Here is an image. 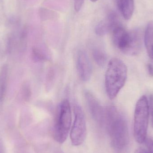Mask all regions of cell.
<instances>
[{
    "label": "cell",
    "mask_w": 153,
    "mask_h": 153,
    "mask_svg": "<svg viewBox=\"0 0 153 153\" xmlns=\"http://www.w3.org/2000/svg\"><path fill=\"white\" fill-rule=\"evenodd\" d=\"M105 109V120L111 145L117 153L123 152L129 141L128 126L126 118L114 106H108Z\"/></svg>",
    "instance_id": "obj_1"
},
{
    "label": "cell",
    "mask_w": 153,
    "mask_h": 153,
    "mask_svg": "<svg viewBox=\"0 0 153 153\" xmlns=\"http://www.w3.org/2000/svg\"><path fill=\"white\" fill-rule=\"evenodd\" d=\"M127 75V67L123 61L117 58L110 61L105 74V85L107 95L111 100L117 97L126 83Z\"/></svg>",
    "instance_id": "obj_2"
},
{
    "label": "cell",
    "mask_w": 153,
    "mask_h": 153,
    "mask_svg": "<svg viewBox=\"0 0 153 153\" xmlns=\"http://www.w3.org/2000/svg\"><path fill=\"white\" fill-rule=\"evenodd\" d=\"M112 41L117 48L128 55L138 54L142 49L143 40L141 31L134 30L128 32L121 26L112 30Z\"/></svg>",
    "instance_id": "obj_3"
},
{
    "label": "cell",
    "mask_w": 153,
    "mask_h": 153,
    "mask_svg": "<svg viewBox=\"0 0 153 153\" xmlns=\"http://www.w3.org/2000/svg\"><path fill=\"white\" fill-rule=\"evenodd\" d=\"M149 116V101L143 95L137 102L134 114V137L138 143H143L146 140Z\"/></svg>",
    "instance_id": "obj_4"
},
{
    "label": "cell",
    "mask_w": 153,
    "mask_h": 153,
    "mask_svg": "<svg viewBox=\"0 0 153 153\" xmlns=\"http://www.w3.org/2000/svg\"><path fill=\"white\" fill-rule=\"evenodd\" d=\"M72 110L70 102L65 100L61 102L57 111L54 137L59 143L65 142L71 126Z\"/></svg>",
    "instance_id": "obj_5"
},
{
    "label": "cell",
    "mask_w": 153,
    "mask_h": 153,
    "mask_svg": "<svg viewBox=\"0 0 153 153\" xmlns=\"http://www.w3.org/2000/svg\"><path fill=\"white\" fill-rule=\"evenodd\" d=\"M74 119L71 129L72 143L74 146L81 145L85 140L87 134L86 121L82 109L78 104L74 106Z\"/></svg>",
    "instance_id": "obj_6"
},
{
    "label": "cell",
    "mask_w": 153,
    "mask_h": 153,
    "mask_svg": "<svg viewBox=\"0 0 153 153\" xmlns=\"http://www.w3.org/2000/svg\"><path fill=\"white\" fill-rule=\"evenodd\" d=\"M85 98L89 112L94 120L99 124L104 123L105 109L95 96L89 91H85Z\"/></svg>",
    "instance_id": "obj_7"
},
{
    "label": "cell",
    "mask_w": 153,
    "mask_h": 153,
    "mask_svg": "<svg viewBox=\"0 0 153 153\" xmlns=\"http://www.w3.org/2000/svg\"><path fill=\"white\" fill-rule=\"evenodd\" d=\"M76 68L78 76L82 81L86 82L90 79L92 68L90 59L84 50H80L77 52Z\"/></svg>",
    "instance_id": "obj_8"
},
{
    "label": "cell",
    "mask_w": 153,
    "mask_h": 153,
    "mask_svg": "<svg viewBox=\"0 0 153 153\" xmlns=\"http://www.w3.org/2000/svg\"><path fill=\"white\" fill-rule=\"evenodd\" d=\"M9 68L4 64L0 69V102L4 100L7 90Z\"/></svg>",
    "instance_id": "obj_9"
},
{
    "label": "cell",
    "mask_w": 153,
    "mask_h": 153,
    "mask_svg": "<svg viewBox=\"0 0 153 153\" xmlns=\"http://www.w3.org/2000/svg\"><path fill=\"white\" fill-rule=\"evenodd\" d=\"M118 4L124 19L129 20L134 13V0H118Z\"/></svg>",
    "instance_id": "obj_10"
},
{
    "label": "cell",
    "mask_w": 153,
    "mask_h": 153,
    "mask_svg": "<svg viewBox=\"0 0 153 153\" xmlns=\"http://www.w3.org/2000/svg\"><path fill=\"white\" fill-rule=\"evenodd\" d=\"M144 42L148 55L153 59V22H149L146 27Z\"/></svg>",
    "instance_id": "obj_11"
},
{
    "label": "cell",
    "mask_w": 153,
    "mask_h": 153,
    "mask_svg": "<svg viewBox=\"0 0 153 153\" xmlns=\"http://www.w3.org/2000/svg\"><path fill=\"white\" fill-rule=\"evenodd\" d=\"M92 53L97 65L101 67L104 66L107 61V54L105 51L99 47H94L93 48Z\"/></svg>",
    "instance_id": "obj_12"
},
{
    "label": "cell",
    "mask_w": 153,
    "mask_h": 153,
    "mask_svg": "<svg viewBox=\"0 0 153 153\" xmlns=\"http://www.w3.org/2000/svg\"><path fill=\"white\" fill-rule=\"evenodd\" d=\"M31 56L33 60L36 62H42L47 59L46 56L38 48H34L32 49Z\"/></svg>",
    "instance_id": "obj_13"
},
{
    "label": "cell",
    "mask_w": 153,
    "mask_h": 153,
    "mask_svg": "<svg viewBox=\"0 0 153 153\" xmlns=\"http://www.w3.org/2000/svg\"><path fill=\"white\" fill-rule=\"evenodd\" d=\"M22 93L23 99L25 101H28L31 97V92L30 86L27 83L23 85L22 89Z\"/></svg>",
    "instance_id": "obj_14"
},
{
    "label": "cell",
    "mask_w": 153,
    "mask_h": 153,
    "mask_svg": "<svg viewBox=\"0 0 153 153\" xmlns=\"http://www.w3.org/2000/svg\"><path fill=\"white\" fill-rule=\"evenodd\" d=\"M149 114L151 117V122L153 128V95L150 97L149 102Z\"/></svg>",
    "instance_id": "obj_15"
},
{
    "label": "cell",
    "mask_w": 153,
    "mask_h": 153,
    "mask_svg": "<svg viewBox=\"0 0 153 153\" xmlns=\"http://www.w3.org/2000/svg\"><path fill=\"white\" fill-rule=\"evenodd\" d=\"M145 142H146V146L148 149V152L153 153V138L149 137L146 139Z\"/></svg>",
    "instance_id": "obj_16"
},
{
    "label": "cell",
    "mask_w": 153,
    "mask_h": 153,
    "mask_svg": "<svg viewBox=\"0 0 153 153\" xmlns=\"http://www.w3.org/2000/svg\"><path fill=\"white\" fill-rule=\"evenodd\" d=\"M84 0H74V8L75 11L78 12L81 10Z\"/></svg>",
    "instance_id": "obj_17"
},
{
    "label": "cell",
    "mask_w": 153,
    "mask_h": 153,
    "mask_svg": "<svg viewBox=\"0 0 153 153\" xmlns=\"http://www.w3.org/2000/svg\"><path fill=\"white\" fill-rule=\"evenodd\" d=\"M148 73L150 76L153 77V65L151 64H148L147 65Z\"/></svg>",
    "instance_id": "obj_18"
},
{
    "label": "cell",
    "mask_w": 153,
    "mask_h": 153,
    "mask_svg": "<svg viewBox=\"0 0 153 153\" xmlns=\"http://www.w3.org/2000/svg\"><path fill=\"white\" fill-rule=\"evenodd\" d=\"M135 153H149L148 151L143 148H139L136 150Z\"/></svg>",
    "instance_id": "obj_19"
},
{
    "label": "cell",
    "mask_w": 153,
    "mask_h": 153,
    "mask_svg": "<svg viewBox=\"0 0 153 153\" xmlns=\"http://www.w3.org/2000/svg\"><path fill=\"white\" fill-rule=\"evenodd\" d=\"M55 153H64L63 152V151H62V150H59V149H58V150H56L55 152Z\"/></svg>",
    "instance_id": "obj_20"
},
{
    "label": "cell",
    "mask_w": 153,
    "mask_h": 153,
    "mask_svg": "<svg viewBox=\"0 0 153 153\" xmlns=\"http://www.w3.org/2000/svg\"><path fill=\"white\" fill-rule=\"evenodd\" d=\"M91 1L93 2H95L97 1L98 0H91Z\"/></svg>",
    "instance_id": "obj_21"
}]
</instances>
